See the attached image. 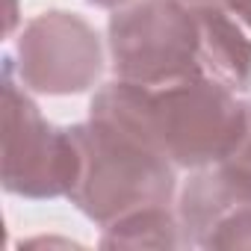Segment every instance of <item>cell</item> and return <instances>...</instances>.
Returning a JSON list of instances; mask_svg holds the SVG:
<instances>
[{"mask_svg": "<svg viewBox=\"0 0 251 251\" xmlns=\"http://www.w3.org/2000/svg\"><path fill=\"white\" fill-rule=\"evenodd\" d=\"M112 74L142 86L216 80L236 95L251 89V39L225 6L130 0L106 24Z\"/></svg>", "mask_w": 251, "mask_h": 251, "instance_id": "1", "label": "cell"}, {"mask_svg": "<svg viewBox=\"0 0 251 251\" xmlns=\"http://www.w3.org/2000/svg\"><path fill=\"white\" fill-rule=\"evenodd\" d=\"M89 118L130 133L186 172L216 166L251 139L248 103L233 89L207 77L163 86L115 77L95 92Z\"/></svg>", "mask_w": 251, "mask_h": 251, "instance_id": "2", "label": "cell"}, {"mask_svg": "<svg viewBox=\"0 0 251 251\" xmlns=\"http://www.w3.org/2000/svg\"><path fill=\"white\" fill-rule=\"evenodd\" d=\"M71 133L80 172L68 201L100 230L133 213L175 204L177 169L166 157L98 118L71 124Z\"/></svg>", "mask_w": 251, "mask_h": 251, "instance_id": "3", "label": "cell"}, {"mask_svg": "<svg viewBox=\"0 0 251 251\" xmlns=\"http://www.w3.org/2000/svg\"><path fill=\"white\" fill-rule=\"evenodd\" d=\"M80 172L71 127L50 124L3 56V189L18 198H68Z\"/></svg>", "mask_w": 251, "mask_h": 251, "instance_id": "4", "label": "cell"}, {"mask_svg": "<svg viewBox=\"0 0 251 251\" xmlns=\"http://www.w3.org/2000/svg\"><path fill=\"white\" fill-rule=\"evenodd\" d=\"M15 77L36 95H83L103 74L98 30L77 12L50 9L27 21L9 53Z\"/></svg>", "mask_w": 251, "mask_h": 251, "instance_id": "5", "label": "cell"}, {"mask_svg": "<svg viewBox=\"0 0 251 251\" xmlns=\"http://www.w3.org/2000/svg\"><path fill=\"white\" fill-rule=\"evenodd\" d=\"M175 210L186 245L251 248V139L233 157L192 172Z\"/></svg>", "mask_w": 251, "mask_h": 251, "instance_id": "6", "label": "cell"}, {"mask_svg": "<svg viewBox=\"0 0 251 251\" xmlns=\"http://www.w3.org/2000/svg\"><path fill=\"white\" fill-rule=\"evenodd\" d=\"M100 245L103 248H180L186 245V239L177 210L154 207L103 227Z\"/></svg>", "mask_w": 251, "mask_h": 251, "instance_id": "7", "label": "cell"}, {"mask_svg": "<svg viewBox=\"0 0 251 251\" xmlns=\"http://www.w3.org/2000/svg\"><path fill=\"white\" fill-rule=\"evenodd\" d=\"M225 9L251 33V0H225Z\"/></svg>", "mask_w": 251, "mask_h": 251, "instance_id": "8", "label": "cell"}, {"mask_svg": "<svg viewBox=\"0 0 251 251\" xmlns=\"http://www.w3.org/2000/svg\"><path fill=\"white\" fill-rule=\"evenodd\" d=\"M92 6H100V9H118L124 3H130V0H89Z\"/></svg>", "mask_w": 251, "mask_h": 251, "instance_id": "9", "label": "cell"}, {"mask_svg": "<svg viewBox=\"0 0 251 251\" xmlns=\"http://www.w3.org/2000/svg\"><path fill=\"white\" fill-rule=\"evenodd\" d=\"M177 3H186V6H225V0H177Z\"/></svg>", "mask_w": 251, "mask_h": 251, "instance_id": "10", "label": "cell"}, {"mask_svg": "<svg viewBox=\"0 0 251 251\" xmlns=\"http://www.w3.org/2000/svg\"><path fill=\"white\" fill-rule=\"evenodd\" d=\"M12 3H15V0H9V18H6V33H12V27H15V9H12Z\"/></svg>", "mask_w": 251, "mask_h": 251, "instance_id": "11", "label": "cell"}, {"mask_svg": "<svg viewBox=\"0 0 251 251\" xmlns=\"http://www.w3.org/2000/svg\"><path fill=\"white\" fill-rule=\"evenodd\" d=\"M248 112H251V103H248Z\"/></svg>", "mask_w": 251, "mask_h": 251, "instance_id": "12", "label": "cell"}]
</instances>
